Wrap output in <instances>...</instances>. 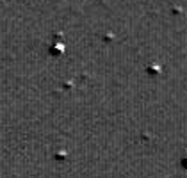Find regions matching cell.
Masks as SVG:
<instances>
[{"mask_svg":"<svg viewBox=\"0 0 187 178\" xmlns=\"http://www.w3.org/2000/svg\"><path fill=\"white\" fill-rule=\"evenodd\" d=\"M182 166H184L185 169H187V157H184V160H182Z\"/></svg>","mask_w":187,"mask_h":178,"instance_id":"7a4b0ae2","label":"cell"},{"mask_svg":"<svg viewBox=\"0 0 187 178\" xmlns=\"http://www.w3.org/2000/svg\"><path fill=\"white\" fill-rule=\"evenodd\" d=\"M150 71H152V75H157V73L160 71V68H159V66H152V68H150Z\"/></svg>","mask_w":187,"mask_h":178,"instance_id":"6da1fadb","label":"cell"}]
</instances>
